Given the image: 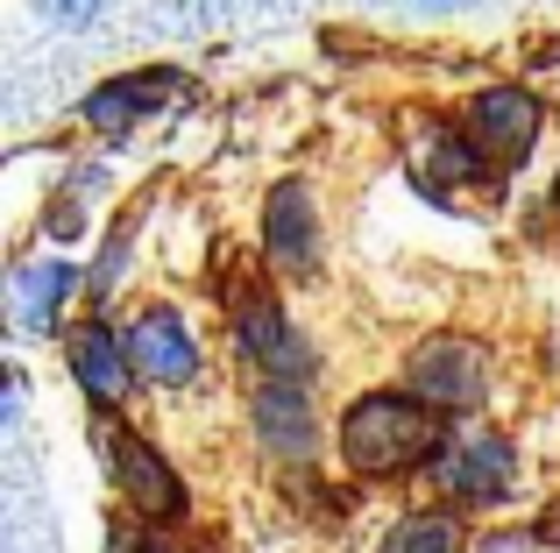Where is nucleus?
Segmentation results:
<instances>
[{
  "instance_id": "3",
  "label": "nucleus",
  "mask_w": 560,
  "mask_h": 553,
  "mask_svg": "<svg viewBox=\"0 0 560 553\" xmlns=\"http://www.w3.org/2000/svg\"><path fill=\"white\" fill-rule=\"evenodd\" d=\"M65 362H71V384H79L100 412H121V404L136 398V384H142L136 355H128V327H107L100 313L65 333Z\"/></svg>"
},
{
  "instance_id": "10",
  "label": "nucleus",
  "mask_w": 560,
  "mask_h": 553,
  "mask_svg": "<svg viewBox=\"0 0 560 553\" xmlns=\"http://www.w3.org/2000/svg\"><path fill=\"white\" fill-rule=\"evenodd\" d=\"M85 291V270L71 263V256H28V263H14V276H8V319L22 333H57V319H65V305Z\"/></svg>"
},
{
  "instance_id": "4",
  "label": "nucleus",
  "mask_w": 560,
  "mask_h": 553,
  "mask_svg": "<svg viewBox=\"0 0 560 553\" xmlns=\"http://www.w3.org/2000/svg\"><path fill=\"white\" fill-rule=\"evenodd\" d=\"M468 136H476V150L490 156L497 170H518L525 156H533L539 128H547V107H539V93H525V85H482L476 99H468Z\"/></svg>"
},
{
  "instance_id": "19",
  "label": "nucleus",
  "mask_w": 560,
  "mask_h": 553,
  "mask_svg": "<svg viewBox=\"0 0 560 553\" xmlns=\"http://www.w3.org/2000/svg\"><path fill=\"white\" fill-rule=\"evenodd\" d=\"M107 553H156V546L142 540V532H128V526H121V532H107Z\"/></svg>"
},
{
  "instance_id": "18",
  "label": "nucleus",
  "mask_w": 560,
  "mask_h": 553,
  "mask_svg": "<svg viewBox=\"0 0 560 553\" xmlns=\"http://www.w3.org/2000/svg\"><path fill=\"white\" fill-rule=\"evenodd\" d=\"M107 170H100V164H71V199H100V192H107Z\"/></svg>"
},
{
  "instance_id": "15",
  "label": "nucleus",
  "mask_w": 560,
  "mask_h": 553,
  "mask_svg": "<svg viewBox=\"0 0 560 553\" xmlns=\"http://www.w3.org/2000/svg\"><path fill=\"white\" fill-rule=\"evenodd\" d=\"M128 256H136V235L121 227V235L100 249V263L85 270V298H93V305H114V291H121V276H128Z\"/></svg>"
},
{
  "instance_id": "16",
  "label": "nucleus",
  "mask_w": 560,
  "mask_h": 553,
  "mask_svg": "<svg viewBox=\"0 0 560 553\" xmlns=\"http://www.w3.org/2000/svg\"><path fill=\"white\" fill-rule=\"evenodd\" d=\"M28 8H36L43 28H57V36H79V28H93L100 14L114 8V0H28Z\"/></svg>"
},
{
  "instance_id": "20",
  "label": "nucleus",
  "mask_w": 560,
  "mask_h": 553,
  "mask_svg": "<svg viewBox=\"0 0 560 553\" xmlns=\"http://www.w3.org/2000/svg\"><path fill=\"white\" fill-rule=\"evenodd\" d=\"M411 8H462V0H411Z\"/></svg>"
},
{
  "instance_id": "8",
  "label": "nucleus",
  "mask_w": 560,
  "mask_h": 553,
  "mask_svg": "<svg viewBox=\"0 0 560 553\" xmlns=\"http://www.w3.org/2000/svg\"><path fill=\"white\" fill-rule=\"evenodd\" d=\"M128 355H136L142 384L156 390H185L199 376V341H191V319L178 305H142L128 319Z\"/></svg>"
},
{
  "instance_id": "14",
  "label": "nucleus",
  "mask_w": 560,
  "mask_h": 553,
  "mask_svg": "<svg viewBox=\"0 0 560 553\" xmlns=\"http://www.w3.org/2000/svg\"><path fill=\"white\" fill-rule=\"evenodd\" d=\"M433 170H447L454 185H482V178H497V164L476 150V136H468V128H433Z\"/></svg>"
},
{
  "instance_id": "7",
  "label": "nucleus",
  "mask_w": 560,
  "mask_h": 553,
  "mask_svg": "<svg viewBox=\"0 0 560 553\" xmlns=\"http://www.w3.org/2000/svg\"><path fill=\"white\" fill-rule=\"evenodd\" d=\"M171 99H185V71L142 64V71H121V79L93 85L79 114H85V128H100V136H128V128L150 121V114H171Z\"/></svg>"
},
{
  "instance_id": "11",
  "label": "nucleus",
  "mask_w": 560,
  "mask_h": 553,
  "mask_svg": "<svg viewBox=\"0 0 560 553\" xmlns=\"http://www.w3.org/2000/svg\"><path fill=\"white\" fill-rule=\"evenodd\" d=\"M262 249H270V263L284 276L319 270V207H313V185L305 178L270 185V199H262Z\"/></svg>"
},
{
  "instance_id": "5",
  "label": "nucleus",
  "mask_w": 560,
  "mask_h": 553,
  "mask_svg": "<svg viewBox=\"0 0 560 553\" xmlns=\"http://www.w3.org/2000/svg\"><path fill=\"white\" fill-rule=\"evenodd\" d=\"M433 483L447 490L454 504H468V511H490V504H504V497H511V483H518V447H511L504 433H476V440H454V447H440Z\"/></svg>"
},
{
  "instance_id": "13",
  "label": "nucleus",
  "mask_w": 560,
  "mask_h": 553,
  "mask_svg": "<svg viewBox=\"0 0 560 553\" xmlns=\"http://www.w3.org/2000/svg\"><path fill=\"white\" fill-rule=\"evenodd\" d=\"M383 553H462V526L447 511H411V518H397Z\"/></svg>"
},
{
  "instance_id": "17",
  "label": "nucleus",
  "mask_w": 560,
  "mask_h": 553,
  "mask_svg": "<svg viewBox=\"0 0 560 553\" xmlns=\"http://www.w3.org/2000/svg\"><path fill=\"white\" fill-rule=\"evenodd\" d=\"M43 242H50V249H71V242H85V199H57L50 213H43Z\"/></svg>"
},
{
  "instance_id": "1",
  "label": "nucleus",
  "mask_w": 560,
  "mask_h": 553,
  "mask_svg": "<svg viewBox=\"0 0 560 553\" xmlns=\"http://www.w3.org/2000/svg\"><path fill=\"white\" fill-rule=\"evenodd\" d=\"M440 419L419 390H362L341 412V461L355 475H397L440 455Z\"/></svg>"
},
{
  "instance_id": "21",
  "label": "nucleus",
  "mask_w": 560,
  "mask_h": 553,
  "mask_svg": "<svg viewBox=\"0 0 560 553\" xmlns=\"http://www.w3.org/2000/svg\"><path fill=\"white\" fill-rule=\"evenodd\" d=\"M553 207H560V178H553Z\"/></svg>"
},
{
  "instance_id": "12",
  "label": "nucleus",
  "mask_w": 560,
  "mask_h": 553,
  "mask_svg": "<svg viewBox=\"0 0 560 553\" xmlns=\"http://www.w3.org/2000/svg\"><path fill=\"white\" fill-rule=\"evenodd\" d=\"M248 412H256V440L270 447V455H284V461H313L319 455V412H313V390L305 384L262 376L256 398H248Z\"/></svg>"
},
{
  "instance_id": "6",
  "label": "nucleus",
  "mask_w": 560,
  "mask_h": 553,
  "mask_svg": "<svg viewBox=\"0 0 560 553\" xmlns=\"http://www.w3.org/2000/svg\"><path fill=\"white\" fill-rule=\"evenodd\" d=\"M234 348H242V362L262 369V376H291V384L313 376V341L299 333V319H291L277 298H242L234 305Z\"/></svg>"
},
{
  "instance_id": "2",
  "label": "nucleus",
  "mask_w": 560,
  "mask_h": 553,
  "mask_svg": "<svg viewBox=\"0 0 560 553\" xmlns=\"http://www.w3.org/2000/svg\"><path fill=\"white\" fill-rule=\"evenodd\" d=\"M107 475H114V490H121V504H128V511H136L150 532L185 526V511H191L185 475L171 469V455H156L142 433H121V426L107 433Z\"/></svg>"
},
{
  "instance_id": "9",
  "label": "nucleus",
  "mask_w": 560,
  "mask_h": 553,
  "mask_svg": "<svg viewBox=\"0 0 560 553\" xmlns=\"http://www.w3.org/2000/svg\"><path fill=\"white\" fill-rule=\"evenodd\" d=\"M411 390H419L433 412H476V404L490 398V369H482V348H476V341H454V333L425 341L419 355H411Z\"/></svg>"
}]
</instances>
